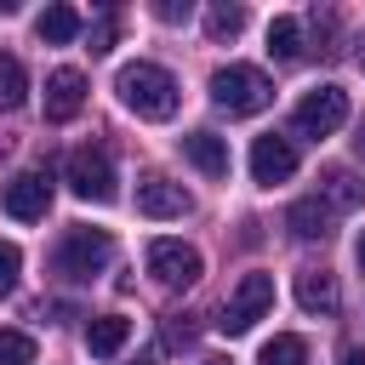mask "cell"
Returning <instances> with one entry per match:
<instances>
[{"instance_id": "6da1fadb", "label": "cell", "mask_w": 365, "mask_h": 365, "mask_svg": "<svg viewBox=\"0 0 365 365\" xmlns=\"http://www.w3.org/2000/svg\"><path fill=\"white\" fill-rule=\"evenodd\" d=\"M114 91H120V103L137 120H171L177 114V80L160 63H125L120 80H114Z\"/></svg>"}, {"instance_id": "7a4b0ae2", "label": "cell", "mask_w": 365, "mask_h": 365, "mask_svg": "<svg viewBox=\"0 0 365 365\" xmlns=\"http://www.w3.org/2000/svg\"><path fill=\"white\" fill-rule=\"evenodd\" d=\"M211 103L222 108V114H262L268 103H274V80L262 74V68H251V63H222L217 74H211Z\"/></svg>"}, {"instance_id": "3957f363", "label": "cell", "mask_w": 365, "mask_h": 365, "mask_svg": "<svg viewBox=\"0 0 365 365\" xmlns=\"http://www.w3.org/2000/svg\"><path fill=\"white\" fill-rule=\"evenodd\" d=\"M108 257H114V234H108V228H68V234L57 240L51 268H57L63 279H91V274H103Z\"/></svg>"}, {"instance_id": "277c9868", "label": "cell", "mask_w": 365, "mask_h": 365, "mask_svg": "<svg viewBox=\"0 0 365 365\" xmlns=\"http://www.w3.org/2000/svg\"><path fill=\"white\" fill-rule=\"evenodd\" d=\"M268 308H274V274H240V285H234L228 302H222L217 331H222V336H245Z\"/></svg>"}, {"instance_id": "5b68a950", "label": "cell", "mask_w": 365, "mask_h": 365, "mask_svg": "<svg viewBox=\"0 0 365 365\" xmlns=\"http://www.w3.org/2000/svg\"><path fill=\"white\" fill-rule=\"evenodd\" d=\"M63 171H68V188H74L80 200H91V205H108V200L120 194V188H114V160H108L103 148H91V143L74 148Z\"/></svg>"}, {"instance_id": "8992f818", "label": "cell", "mask_w": 365, "mask_h": 365, "mask_svg": "<svg viewBox=\"0 0 365 365\" xmlns=\"http://www.w3.org/2000/svg\"><path fill=\"white\" fill-rule=\"evenodd\" d=\"M342 120H348V91H342V86H314V91L297 103V114H291L297 137H331Z\"/></svg>"}, {"instance_id": "52a82bcc", "label": "cell", "mask_w": 365, "mask_h": 365, "mask_svg": "<svg viewBox=\"0 0 365 365\" xmlns=\"http://www.w3.org/2000/svg\"><path fill=\"white\" fill-rule=\"evenodd\" d=\"M148 274H154L160 285L182 291V285L200 279V251L182 245V240H148Z\"/></svg>"}, {"instance_id": "ba28073f", "label": "cell", "mask_w": 365, "mask_h": 365, "mask_svg": "<svg viewBox=\"0 0 365 365\" xmlns=\"http://www.w3.org/2000/svg\"><path fill=\"white\" fill-rule=\"evenodd\" d=\"M188 211H194V200H188L182 182H171V177H160V171H148V177L137 182V217L171 222V217H188Z\"/></svg>"}, {"instance_id": "9c48e42d", "label": "cell", "mask_w": 365, "mask_h": 365, "mask_svg": "<svg viewBox=\"0 0 365 365\" xmlns=\"http://www.w3.org/2000/svg\"><path fill=\"white\" fill-rule=\"evenodd\" d=\"M80 108H86V74H80V68H51V74H46V120L63 125V120H74Z\"/></svg>"}, {"instance_id": "30bf717a", "label": "cell", "mask_w": 365, "mask_h": 365, "mask_svg": "<svg viewBox=\"0 0 365 365\" xmlns=\"http://www.w3.org/2000/svg\"><path fill=\"white\" fill-rule=\"evenodd\" d=\"M297 171V148H291V137H257L251 143V177L262 182V188H274V182H285Z\"/></svg>"}, {"instance_id": "8fae6325", "label": "cell", "mask_w": 365, "mask_h": 365, "mask_svg": "<svg viewBox=\"0 0 365 365\" xmlns=\"http://www.w3.org/2000/svg\"><path fill=\"white\" fill-rule=\"evenodd\" d=\"M46 205H51V182H46V171H17V177L6 182V211H11L17 222H40Z\"/></svg>"}, {"instance_id": "7c38bea8", "label": "cell", "mask_w": 365, "mask_h": 365, "mask_svg": "<svg viewBox=\"0 0 365 365\" xmlns=\"http://www.w3.org/2000/svg\"><path fill=\"white\" fill-rule=\"evenodd\" d=\"M297 302H302V314H336V274L331 268H302L297 274Z\"/></svg>"}, {"instance_id": "4fadbf2b", "label": "cell", "mask_w": 365, "mask_h": 365, "mask_svg": "<svg viewBox=\"0 0 365 365\" xmlns=\"http://www.w3.org/2000/svg\"><path fill=\"white\" fill-rule=\"evenodd\" d=\"M331 222H336V211L314 194V200H297L291 211H285V228L297 234V240H331Z\"/></svg>"}, {"instance_id": "5bb4252c", "label": "cell", "mask_w": 365, "mask_h": 365, "mask_svg": "<svg viewBox=\"0 0 365 365\" xmlns=\"http://www.w3.org/2000/svg\"><path fill=\"white\" fill-rule=\"evenodd\" d=\"M182 154H188V165H200L205 177H228V143H222L217 131H188V137H182Z\"/></svg>"}, {"instance_id": "9a60e30c", "label": "cell", "mask_w": 365, "mask_h": 365, "mask_svg": "<svg viewBox=\"0 0 365 365\" xmlns=\"http://www.w3.org/2000/svg\"><path fill=\"white\" fill-rule=\"evenodd\" d=\"M319 194H325L331 211H359V205H365V177H354L348 165H331V171L319 177Z\"/></svg>"}, {"instance_id": "2e32d148", "label": "cell", "mask_w": 365, "mask_h": 365, "mask_svg": "<svg viewBox=\"0 0 365 365\" xmlns=\"http://www.w3.org/2000/svg\"><path fill=\"white\" fill-rule=\"evenodd\" d=\"M125 336H131V319H125V314H97V319L86 325V348H91L97 359H114V354L125 348Z\"/></svg>"}, {"instance_id": "e0dca14e", "label": "cell", "mask_w": 365, "mask_h": 365, "mask_svg": "<svg viewBox=\"0 0 365 365\" xmlns=\"http://www.w3.org/2000/svg\"><path fill=\"white\" fill-rule=\"evenodd\" d=\"M34 34H40L46 46H68V40L80 34V11H74V6H46V11L34 17Z\"/></svg>"}, {"instance_id": "ac0fdd59", "label": "cell", "mask_w": 365, "mask_h": 365, "mask_svg": "<svg viewBox=\"0 0 365 365\" xmlns=\"http://www.w3.org/2000/svg\"><path fill=\"white\" fill-rule=\"evenodd\" d=\"M245 29V6L240 0H217V6H205V34L222 46V40H234Z\"/></svg>"}, {"instance_id": "d6986e66", "label": "cell", "mask_w": 365, "mask_h": 365, "mask_svg": "<svg viewBox=\"0 0 365 365\" xmlns=\"http://www.w3.org/2000/svg\"><path fill=\"white\" fill-rule=\"evenodd\" d=\"M268 51H274L279 63H297V57H302V23H297V17H274V23H268Z\"/></svg>"}, {"instance_id": "ffe728a7", "label": "cell", "mask_w": 365, "mask_h": 365, "mask_svg": "<svg viewBox=\"0 0 365 365\" xmlns=\"http://www.w3.org/2000/svg\"><path fill=\"white\" fill-rule=\"evenodd\" d=\"M257 365H308V342H302L297 331H279L274 342H262Z\"/></svg>"}, {"instance_id": "44dd1931", "label": "cell", "mask_w": 365, "mask_h": 365, "mask_svg": "<svg viewBox=\"0 0 365 365\" xmlns=\"http://www.w3.org/2000/svg\"><path fill=\"white\" fill-rule=\"evenodd\" d=\"M23 97H29V74L11 51H0V108H17Z\"/></svg>"}, {"instance_id": "7402d4cb", "label": "cell", "mask_w": 365, "mask_h": 365, "mask_svg": "<svg viewBox=\"0 0 365 365\" xmlns=\"http://www.w3.org/2000/svg\"><path fill=\"white\" fill-rule=\"evenodd\" d=\"M0 365H34V336L29 331H0Z\"/></svg>"}, {"instance_id": "603a6c76", "label": "cell", "mask_w": 365, "mask_h": 365, "mask_svg": "<svg viewBox=\"0 0 365 365\" xmlns=\"http://www.w3.org/2000/svg\"><path fill=\"white\" fill-rule=\"evenodd\" d=\"M17 274H23V251H17L11 240H0V297L17 291Z\"/></svg>"}, {"instance_id": "cb8c5ba5", "label": "cell", "mask_w": 365, "mask_h": 365, "mask_svg": "<svg viewBox=\"0 0 365 365\" xmlns=\"http://www.w3.org/2000/svg\"><path fill=\"white\" fill-rule=\"evenodd\" d=\"M114 34H120V17H114V11H103V17L91 23V51H108V46H114Z\"/></svg>"}, {"instance_id": "d4e9b609", "label": "cell", "mask_w": 365, "mask_h": 365, "mask_svg": "<svg viewBox=\"0 0 365 365\" xmlns=\"http://www.w3.org/2000/svg\"><path fill=\"white\" fill-rule=\"evenodd\" d=\"M154 17H160V23H182V17H188V0H160Z\"/></svg>"}, {"instance_id": "484cf974", "label": "cell", "mask_w": 365, "mask_h": 365, "mask_svg": "<svg viewBox=\"0 0 365 365\" xmlns=\"http://www.w3.org/2000/svg\"><path fill=\"white\" fill-rule=\"evenodd\" d=\"M165 336H171V342H188V336H194L188 314H165Z\"/></svg>"}, {"instance_id": "4316f807", "label": "cell", "mask_w": 365, "mask_h": 365, "mask_svg": "<svg viewBox=\"0 0 365 365\" xmlns=\"http://www.w3.org/2000/svg\"><path fill=\"white\" fill-rule=\"evenodd\" d=\"M342 365H365V348H342Z\"/></svg>"}, {"instance_id": "83f0119b", "label": "cell", "mask_w": 365, "mask_h": 365, "mask_svg": "<svg viewBox=\"0 0 365 365\" xmlns=\"http://www.w3.org/2000/svg\"><path fill=\"white\" fill-rule=\"evenodd\" d=\"M137 365H160V354H154V348H148V354H143V359H137Z\"/></svg>"}, {"instance_id": "f1b7e54d", "label": "cell", "mask_w": 365, "mask_h": 365, "mask_svg": "<svg viewBox=\"0 0 365 365\" xmlns=\"http://www.w3.org/2000/svg\"><path fill=\"white\" fill-rule=\"evenodd\" d=\"M354 143H359V154H365V120H359V137H354Z\"/></svg>"}, {"instance_id": "f546056e", "label": "cell", "mask_w": 365, "mask_h": 365, "mask_svg": "<svg viewBox=\"0 0 365 365\" xmlns=\"http://www.w3.org/2000/svg\"><path fill=\"white\" fill-rule=\"evenodd\" d=\"M354 63H359V68H365V40H359V51H354Z\"/></svg>"}, {"instance_id": "4dcf8cb0", "label": "cell", "mask_w": 365, "mask_h": 365, "mask_svg": "<svg viewBox=\"0 0 365 365\" xmlns=\"http://www.w3.org/2000/svg\"><path fill=\"white\" fill-rule=\"evenodd\" d=\"M359 268H365V234H359Z\"/></svg>"}, {"instance_id": "1f68e13d", "label": "cell", "mask_w": 365, "mask_h": 365, "mask_svg": "<svg viewBox=\"0 0 365 365\" xmlns=\"http://www.w3.org/2000/svg\"><path fill=\"white\" fill-rule=\"evenodd\" d=\"M200 365H228V359H200Z\"/></svg>"}]
</instances>
